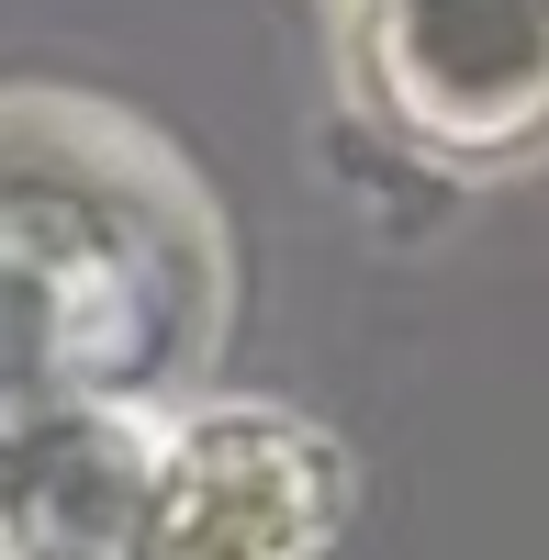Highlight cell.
I'll return each mask as SVG.
<instances>
[{
    "label": "cell",
    "mask_w": 549,
    "mask_h": 560,
    "mask_svg": "<svg viewBox=\"0 0 549 560\" xmlns=\"http://www.w3.org/2000/svg\"><path fill=\"white\" fill-rule=\"evenodd\" d=\"M213 337V224L135 124L0 102V438L147 415Z\"/></svg>",
    "instance_id": "obj_1"
},
{
    "label": "cell",
    "mask_w": 549,
    "mask_h": 560,
    "mask_svg": "<svg viewBox=\"0 0 549 560\" xmlns=\"http://www.w3.org/2000/svg\"><path fill=\"white\" fill-rule=\"evenodd\" d=\"M348 68L437 158L549 147V0H348Z\"/></svg>",
    "instance_id": "obj_2"
},
{
    "label": "cell",
    "mask_w": 549,
    "mask_h": 560,
    "mask_svg": "<svg viewBox=\"0 0 549 560\" xmlns=\"http://www.w3.org/2000/svg\"><path fill=\"white\" fill-rule=\"evenodd\" d=\"M337 504H348V459L314 427L258 415V404L179 415L157 438L124 560H303L326 549Z\"/></svg>",
    "instance_id": "obj_3"
}]
</instances>
